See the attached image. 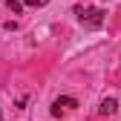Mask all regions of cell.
<instances>
[{"label": "cell", "instance_id": "6da1fadb", "mask_svg": "<svg viewBox=\"0 0 121 121\" xmlns=\"http://www.w3.org/2000/svg\"><path fill=\"white\" fill-rule=\"evenodd\" d=\"M78 17H81V23L84 26H89V29H98V26H104V12L101 9H78Z\"/></svg>", "mask_w": 121, "mask_h": 121}, {"label": "cell", "instance_id": "7a4b0ae2", "mask_svg": "<svg viewBox=\"0 0 121 121\" xmlns=\"http://www.w3.org/2000/svg\"><path fill=\"white\" fill-rule=\"evenodd\" d=\"M75 107H78L75 98H58V101L52 104V115H60V110H75Z\"/></svg>", "mask_w": 121, "mask_h": 121}, {"label": "cell", "instance_id": "8992f818", "mask_svg": "<svg viewBox=\"0 0 121 121\" xmlns=\"http://www.w3.org/2000/svg\"><path fill=\"white\" fill-rule=\"evenodd\" d=\"M0 121H3V118H0Z\"/></svg>", "mask_w": 121, "mask_h": 121}, {"label": "cell", "instance_id": "277c9868", "mask_svg": "<svg viewBox=\"0 0 121 121\" xmlns=\"http://www.w3.org/2000/svg\"><path fill=\"white\" fill-rule=\"evenodd\" d=\"M6 6H9L14 14H20V9H23V3H20V0H6Z\"/></svg>", "mask_w": 121, "mask_h": 121}, {"label": "cell", "instance_id": "3957f363", "mask_svg": "<svg viewBox=\"0 0 121 121\" xmlns=\"http://www.w3.org/2000/svg\"><path fill=\"white\" fill-rule=\"evenodd\" d=\"M115 110H118L115 98H104V101H101V107H98V112H101V115H115Z\"/></svg>", "mask_w": 121, "mask_h": 121}, {"label": "cell", "instance_id": "5b68a950", "mask_svg": "<svg viewBox=\"0 0 121 121\" xmlns=\"http://www.w3.org/2000/svg\"><path fill=\"white\" fill-rule=\"evenodd\" d=\"M23 3H26V6H35V9H40V6H46L49 0H23Z\"/></svg>", "mask_w": 121, "mask_h": 121}]
</instances>
